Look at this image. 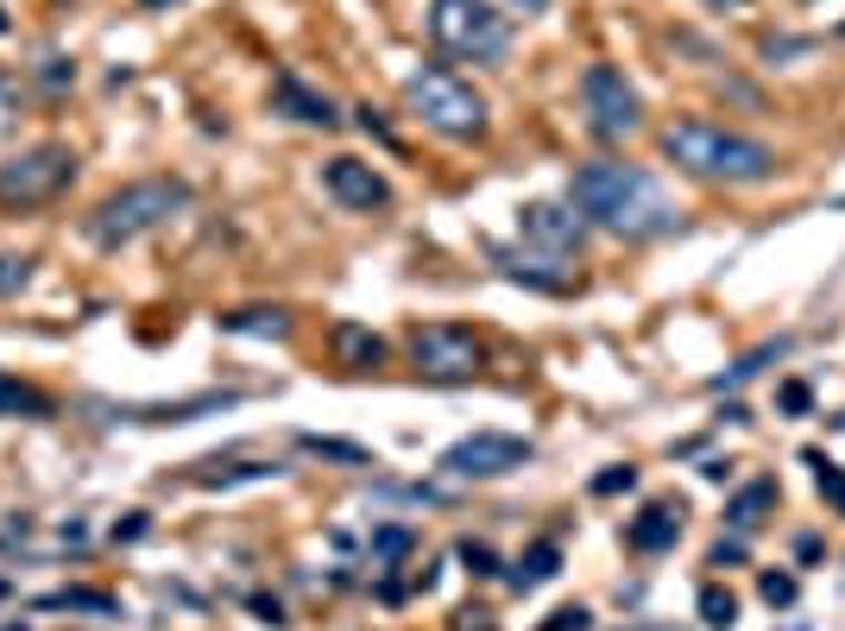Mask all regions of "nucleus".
Masks as SVG:
<instances>
[{
  "label": "nucleus",
  "instance_id": "a19ab883",
  "mask_svg": "<svg viewBox=\"0 0 845 631\" xmlns=\"http://www.w3.org/2000/svg\"><path fill=\"white\" fill-rule=\"evenodd\" d=\"M0 593H7V581H0Z\"/></svg>",
  "mask_w": 845,
  "mask_h": 631
},
{
  "label": "nucleus",
  "instance_id": "4be33fe9",
  "mask_svg": "<svg viewBox=\"0 0 845 631\" xmlns=\"http://www.w3.org/2000/svg\"><path fill=\"white\" fill-rule=\"evenodd\" d=\"M802 461L814 468V487H821V499H826V505H833V512L845 518V468H839V461H826L821 449H807Z\"/></svg>",
  "mask_w": 845,
  "mask_h": 631
},
{
  "label": "nucleus",
  "instance_id": "f704fd0d",
  "mask_svg": "<svg viewBox=\"0 0 845 631\" xmlns=\"http://www.w3.org/2000/svg\"><path fill=\"white\" fill-rule=\"evenodd\" d=\"M486 619H492V612H473V607H467V612H461V625H454V631H492Z\"/></svg>",
  "mask_w": 845,
  "mask_h": 631
},
{
  "label": "nucleus",
  "instance_id": "f03ea898",
  "mask_svg": "<svg viewBox=\"0 0 845 631\" xmlns=\"http://www.w3.org/2000/svg\"><path fill=\"white\" fill-rule=\"evenodd\" d=\"M663 158H675L688 178H707V183H764V178H776V152H769L764 139L713 127V120H675V127H663Z\"/></svg>",
  "mask_w": 845,
  "mask_h": 631
},
{
  "label": "nucleus",
  "instance_id": "5701e85b",
  "mask_svg": "<svg viewBox=\"0 0 845 631\" xmlns=\"http://www.w3.org/2000/svg\"><path fill=\"white\" fill-rule=\"evenodd\" d=\"M701 625H707V631H732V625H738V600H732V588H720V581L701 588Z\"/></svg>",
  "mask_w": 845,
  "mask_h": 631
},
{
  "label": "nucleus",
  "instance_id": "7c9ffc66",
  "mask_svg": "<svg viewBox=\"0 0 845 631\" xmlns=\"http://www.w3.org/2000/svg\"><path fill=\"white\" fill-rule=\"evenodd\" d=\"M587 625H593L587 607H562V612H550V625L543 631H587Z\"/></svg>",
  "mask_w": 845,
  "mask_h": 631
},
{
  "label": "nucleus",
  "instance_id": "a878e982",
  "mask_svg": "<svg viewBox=\"0 0 845 631\" xmlns=\"http://www.w3.org/2000/svg\"><path fill=\"white\" fill-rule=\"evenodd\" d=\"M26 284H32V259H20V253H0V297H20Z\"/></svg>",
  "mask_w": 845,
  "mask_h": 631
},
{
  "label": "nucleus",
  "instance_id": "b1692460",
  "mask_svg": "<svg viewBox=\"0 0 845 631\" xmlns=\"http://www.w3.org/2000/svg\"><path fill=\"white\" fill-rule=\"evenodd\" d=\"M499 266L512 278H524V284H536V291H569L574 278L569 272H543V259H517V253H499Z\"/></svg>",
  "mask_w": 845,
  "mask_h": 631
},
{
  "label": "nucleus",
  "instance_id": "e433bc0d",
  "mask_svg": "<svg viewBox=\"0 0 845 631\" xmlns=\"http://www.w3.org/2000/svg\"><path fill=\"white\" fill-rule=\"evenodd\" d=\"M713 13H732V7H745V0H707Z\"/></svg>",
  "mask_w": 845,
  "mask_h": 631
},
{
  "label": "nucleus",
  "instance_id": "2eb2a0df",
  "mask_svg": "<svg viewBox=\"0 0 845 631\" xmlns=\"http://www.w3.org/2000/svg\"><path fill=\"white\" fill-rule=\"evenodd\" d=\"M555 574H562V543H555V537H543V543H531V550L517 555L512 588L531 593V588H543V581H555Z\"/></svg>",
  "mask_w": 845,
  "mask_h": 631
},
{
  "label": "nucleus",
  "instance_id": "20e7f679",
  "mask_svg": "<svg viewBox=\"0 0 845 631\" xmlns=\"http://www.w3.org/2000/svg\"><path fill=\"white\" fill-rule=\"evenodd\" d=\"M430 39L461 63H499L512 51V20L492 0H430Z\"/></svg>",
  "mask_w": 845,
  "mask_h": 631
},
{
  "label": "nucleus",
  "instance_id": "f257e3e1",
  "mask_svg": "<svg viewBox=\"0 0 845 631\" xmlns=\"http://www.w3.org/2000/svg\"><path fill=\"white\" fill-rule=\"evenodd\" d=\"M569 209L587 228H606L618 240H656L682 228V202L650 178L644 164H618V158H593L569 178Z\"/></svg>",
  "mask_w": 845,
  "mask_h": 631
},
{
  "label": "nucleus",
  "instance_id": "7ed1b4c3",
  "mask_svg": "<svg viewBox=\"0 0 845 631\" xmlns=\"http://www.w3.org/2000/svg\"><path fill=\"white\" fill-rule=\"evenodd\" d=\"M183 209H190V183L183 178H139V183H120L114 197H101L95 216L82 221V234L95 240L101 253H120V247L145 240L152 228H164Z\"/></svg>",
  "mask_w": 845,
  "mask_h": 631
},
{
  "label": "nucleus",
  "instance_id": "a211bd4d",
  "mask_svg": "<svg viewBox=\"0 0 845 631\" xmlns=\"http://www.w3.org/2000/svg\"><path fill=\"white\" fill-rule=\"evenodd\" d=\"M39 607H44V612H95V619H120V600H114V593H95V588H63V593H44Z\"/></svg>",
  "mask_w": 845,
  "mask_h": 631
},
{
  "label": "nucleus",
  "instance_id": "58836bf2",
  "mask_svg": "<svg viewBox=\"0 0 845 631\" xmlns=\"http://www.w3.org/2000/svg\"><path fill=\"white\" fill-rule=\"evenodd\" d=\"M139 7H178V0H139Z\"/></svg>",
  "mask_w": 845,
  "mask_h": 631
},
{
  "label": "nucleus",
  "instance_id": "c756f323",
  "mask_svg": "<svg viewBox=\"0 0 845 631\" xmlns=\"http://www.w3.org/2000/svg\"><path fill=\"white\" fill-rule=\"evenodd\" d=\"M631 487H637V468H606L600 480H593V493H600V499H612V493H631Z\"/></svg>",
  "mask_w": 845,
  "mask_h": 631
},
{
  "label": "nucleus",
  "instance_id": "412c9836",
  "mask_svg": "<svg viewBox=\"0 0 845 631\" xmlns=\"http://www.w3.org/2000/svg\"><path fill=\"white\" fill-rule=\"evenodd\" d=\"M296 449L322 454V461H348V468H373V454L360 449V442H341V435H296Z\"/></svg>",
  "mask_w": 845,
  "mask_h": 631
},
{
  "label": "nucleus",
  "instance_id": "393cba45",
  "mask_svg": "<svg viewBox=\"0 0 845 631\" xmlns=\"http://www.w3.org/2000/svg\"><path fill=\"white\" fill-rule=\"evenodd\" d=\"M411 550H416V531H411V524H379V531H373V562H385V569H392V562H404Z\"/></svg>",
  "mask_w": 845,
  "mask_h": 631
},
{
  "label": "nucleus",
  "instance_id": "423d86ee",
  "mask_svg": "<svg viewBox=\"0 0 845 631\" xmlns=\"http://www.w3.org/2000/svg\"><path fill=\"white\" fill-rule=\"evenodd\" d=\"M70 178H77V152L63 139H39L0 164V209H44L70 190Z\"/></svg>",
  "mask_w": 845,
  "mask_h": 631
},
{
  "label": "nucleus",
  "instance_id": "f8f14e48",
  "mask_svg": "<svg viewBox=\"0 0 845 631\" xmlns=\"http://www.w3.org/2000/svg\"><path fill=\"white\" fill-rule=\"evenodd\" d=\"M272 108H278V114H291V120H303V127H322V133L341 127L334 101L322 96V89H310L296 70H278V77H272Z\"/></svg>",
  "mask_w": 845,
  "mask_h": 631
},
{
  "label": "nucleus",
  "instance_id": "cd10ccee",
  "mask_svg": "<svg viewBox=\"0 0 845 631\" xmlns=\"http://www.w3.org/2000/svg\"><path fill=\"white\" fill-rule=\"evenodd\" d=\"M757 593H764L769 607H795V593H802V588H795V574H776V569H769L764 581H757Z\"/></svg>",
  "mask_w": 845,
  "mask_h": 631
},
{
  "label": "nucleus",
  "instance_id": "6ab92c4d",
  "mask_svg": "<svg viewBox=\"0 0 845 631\" xmlns=\"http://www.w3.org/2000/svg\"><path fill=\"white\" fill-rule=\"evenodd\" d=\"M769 505H776V487H769V480H751L745 493L726 505V524L732 531H757V518H764Z\"/></svg>",
  "mask_w": 845,
  "mask_h": 631
},
{
  "label": "nucleus",
  "instance_id": "aec40b11",
  "mask_svg": "<svg viewBox=\"0 0 845 631\" xmlns=\"http://www.w3.org/2000/svg\"><path fill=\"white\" fill-rule=\"evenodd\" d=\"M0 417H51V398L39 385H26V379L0 373Z\"/></svg>",
  "mask_w": 845,
  "mask_h": 631
},
{
  "label": "nucleus",
  "instance_id": "dca6fc26",
  "mask_svg": "<svg viewBox=\"0 0 845 631\" xmlns=\"http://www.w3.org/2000/svg\"><path fill=\"white\" fill-rule=\"evenodd\" d=\"M334 354H341V367L366 373V367L385 360V341H379L373 329H360V322H334Z\"/></svg>",
  "mask_w": 845,
  "mask_h": 631
},
{
  "label": "nucleus",
  "instance_id": "f3484780",
  "mask_svg": "<svg viewBox=\"0 0 845 631\" xmlns=\"http://www.w3.org/2000/svg\"><path fill=\"white\" fill-rule=\"evenodd\" d=\"M221 329H228V335H272V341H284L291 335V310H228L221 316Z\"/></svg>",
  "mask_w": 845,
  "mask_h": 631
},
{
  "label": "nucleus",
  "instance_id": "4c0bfd02",
  "mask_svg": "<svg viewBox=\"0 0 845 631\" xmlns=\"http://www.w3.org/2000/svg\"><path fill=\"white\" fill-rule=\"evenodd\" d=\"M517 7H524V13H543V7H550V0H517Z\"/></svg>",
  "mask_w": 845,
  "mask_h": 631
},
{
  "label": "nucleus",
  "instance_id": "39448f33",
  "mask_svg": "<svg viewBox=\"0 0 845 631\" xmlns=\"http://www.w3.org/2000/svg\"><path fill=\"white\" fill-rule=\"evenodd\" d=\"M404 101L423 127H435L442 139H480L486 133V101L473 82H461L454 70H411L404 77Z\"/></svg>",
  "mask_w": 845,
  "mask_h": 631
},
{
  "label": "nucleus",
  "instance_id": "473e14b6",
  "mask_svg": "<svg viewBox=\"0 0 845 631\" xmlns=\"http://www.w3.org/2000/svg\"><path fill=\"white\" fill-rule=\"evenodd\" d=\"M726 562H745V537H732V543H713V569H726Z\"/></svg>",
  "mask_w": 845,
  "mask_h": 631
},
{
  "label": "nucleus",
  "instance_id": "c85d7f7f",
  "mask_svg": "<svg viewBox=\"0 0 845 631\" xmlns=\"http://www.w3.org/2000/svg\"><path fill=\"white\" fill-rule=\"evenodd\" d=\"M461 562H467V574H480V581H486V574H499V555H492V543H461Z\"/></svg>",
  "mask_w": 845,
  "mask_h": 631
},
{
  "label": "nucleus",
  "instance_id": "2f4dec72",
  "mask_svg": "<svg viewBox=\"0 0 845 631\" xmlns=\"http://www.w3.org/2000/svg\"><path fill=\"white\" fill-rule=\"evenodd\" d=\"M145 531H152V524H145V512H127V524H114V543H139Z\"/></svg>",
  "mask_w": 845,
  "mask_h": 631
},
{
  "label": "nucleus",
  "instance_id": "72a5a7b5",
  "mask_svg": "<svg viewBox=\"0 0 845 631\" xmlns=\"http://www.w3.org/2000/svg\"><path fill=\"white\" fill-rule=\"evenodd\" d=\"M253 612L265 619V625H284V607H278V600H265V593H253Z\"/></svg>",
  "mask_w": 845,
  "mask_h": 631
},
{
  "label": "nucleus",
  "instance_id": "6e6552de",
  "mask_svg": "<svg viewBox=\"0 0 845 631\" xmlns=\"http://www.w3.org/2000/svg\"><path fill=\"white\" fill-rule=\"evenodd\" d=\"M581 108H587V127L600 139H631L644 127V101H637V89L625 82L618 63H593L581 77Z\"/></svg>",
  "mask_w": 845,
  "mask_h": 631
},
{
  "label": "nucleus",
  "instance_id": "bb28decb",
  "mask_svg": "<svg viewBox=\"0 0 845 631\" xmlns=\"http://www.w3.org/2000/svg\"><path fill=\"white\" fill-rule=\"evenodd\" d=\"M776 411H783V417H807V411H814V392H807L802 379H783V385H776Z\"/></svg>",
  "mask_w": 845,
  "mask_h": 631
},
{
  "label": "nucleus",
  "instance_id": "79ce46f5",
  "mask_svg": "<svg viewBox=\"0 0 845 631\" xmlns=\"http://www.w3.org/2000/svg\"><path fill=\"white\" fill-rule=\"evenodd\" d=\"M839 39H845V26H839Z\"/></svg>",
  "mask_w": 845,
  "mask_h": 631
},
{
  "label": "nucleus",
  "instance_id": "4468645a",
  "mask_svg": "<svg viewBox=\"0 0 845 631\" xmlns=\"http://www.w3.org/2000/svg\"><path fill=\"white\" fill-rule=\"evenodd\" d=\"M228 404H240V392H202V398H178V404H127V423H190V417L202 411H228Z\"/></svg>",
  "mask_w": 845,
  "mask_h": 631
},
{
  "label": "nucleus",
  "instance_id": "ddd939ff",
  "mask_svg": "<svg viewBox=\"0 0 845 631\" xmlns=\"http://www.w3.org/2000/svg\"><path fill=\"white\" fill-rule=\"evenodd\" d=\"M675 537H682V505H668V499L644 505V512L625 524V543H631L637 555H663V550H675Z\"/></svg>",
  "mask_w": 845,
  "mask_h": 631
},
{
  "label": "nucleus",
  "instance_id": "9b49d317",
  "mask_svg": "<svg viewBox=\"0 0 845 631\" xmlns=\"http://www.w3.org/2000/svg\"><path fill=\"white\" fill-rule=\"evenodd\" d=\"M517 228H524V240H536L543 253H581V247H587V221L574 216L569 202H524V209H517Z\"/></svg>",
  "mask_w": 845,
  "mask_h": 631
},
{
  "label": "nucleus",
  "instance_id": "1a4fd4ad",
  "mask_svg": "<svg viewBox=\"0 0 845 631\" xmlns=\"http://www.w3.org/2000/svg\"><path fill=\"white\" fill-rule=\"evenodd\" d=\"M411 367L423 379H435V385H467V379L486 367V348H480V335H467V329L430 322V329L411 335Z\"/></svg>",
  "mask_w": 845,
  "mask_h": 631
},
{
  "label": "nucleus",
  "instance_id": "c9c22d12",
  "mask_svg": "<svg viewBox=\"0 0 845 631\" xmlns=\"http://www.w3.org/2000/svg\"><path fill=\"white\" fill-rule=\"evenodd\" d=\"M360 127H366V133H379V139H392V127H385V120H379L373 108H360Z\"/></svg>",
  "mask_w": 845,
  "mask_h": 631
},
{
  "label": "nucleus",
  "instance_id": "9d476101",
  "mask_svg": "<svg viewBox=\"0 0 845 631\" xmlns=\"http://www.w3.org/2000/svg\"><path fill=\"white\" fill-rule=\"evenodd\" d=\"M322 190H329L341 209H360V216L392 209V183L379 178L373 164H360V158H329V164H322Z\"/></svg>",
  "mask_w": 845,
  "mask_h": 631
},
{
  "label": "nucleus",
  "instance_id": "ea45409f",
  "mask_svg": "<svg viewBox=\"0 0 845 631\" xmlns=\"http://www.w3.org/2000/svg\"><path fill=\"white\" fill-rule=\"evenodd\" d=\"M0 631H26V625H0Z\"/></svg>",
  "mask_w": 845,
  "mask_h": 631
},
{
  "label": "nucleus",
  "instance_id": "0eeeda50",
  "mask_svg": "<svg viewBox=\"0 0 845 631\" xmlns=\"http://www.w3.org/2000/svg\"><path fill=\"white\" fill-rule=\"evenodd\" d=\"M536 449L524 442V435H505V430H473L461 435L454 449H442V461L435 468L454 473V480H505V473L531 468Z\"/></svg>",
  "mask_w": 845,
  "mask_h": 631
}]
</instances>
